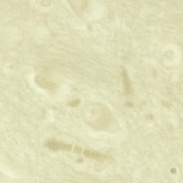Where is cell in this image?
Segmentation results:
<instances>
[{"label":"cell","instance_id":"cell-4","mask_svg":"<svg viewBox=\"0 0 183 183\" xmlns=\"http://www.w3.org/2000/svg\"><path fill=\"white\" fill-rule=\"evenodd\" d=\"M123 77V82L124 87L125 88V91L127 94H129L131 92V87L130 83L128 79V78L126 72H123L122 74Z\"/></svg>","mask_w":183,"mask_h":183},{"label":"cell","instance_id":"cell-7","mask_svg":"<svg viewBox=\"0 0 183 183\" xmlns=\"http://www.w3.org/2000/svg\"><path fill=\"white\" fill-rule=\"evenodd\" d=\"M48 1H43L42 4V5H43V6H44V7H48V6H49L50 5V1L48 3H48Z\"/></svg>","mask_w":183,"mask_h":183},{"label":"cell","instance_id":"cell-1","mask_svg":"<svg viewBox=\"0 0 183 183\" xmlns=\"http://www.w3.org/2000/svg\"><path fill=\"white\" fill-rule=\"evenodd\" d=\"M35 81L40 88L50 91H54L57 90L58 85L54 83L49 81L44 77L37 75L35 77Z\"/></svg>","mask_w":183,"mask_h":183},{"label":"cell","instance_id":"cell-3","mask_svg":"<svg viewBox=\"0 0 183 183\" xmlns=\"http://www.w3.org/2000/svg\"><path fill=\"white\" fill-rule=\"evenodd\" d=\"M83 154L87 158H91L95 160H102L106 158L105 156L103 154L86 149L83 151Z\"/></svg>","mask_w":183,"mask_h":183},{"label":"cell","instance_id":"cell-6","mask_svg":"<svg viewBox=\"0 0 183 183\" xmlns=\"http://www.w3.org/2000/svg\"><path fill=\"white\" fill-rule=\"evenodd\" d=\"M82 148L78 146H75L73 149V152L75 153L79 154H81Z\"/></svg>","mask_w":183,"mask_h":183},{"label":"cell","instance_id":"cell-2","mask_svg":"<svg viewBox=\"0 0 183 183\" xmlns=\"http://www.w3.org/2000/svg\"><path fill=\"white\" fill-rule=\"evenodd\" d=\"M47 147L53 151L63 150L71 151L72 150V145L70 144L60 143L56 142L50 141L47 142Z\"/></svg>","mask_w":183,"mask_h":183},{"label":"cell","instance_id":"cell-5","mask_svg":"<svg viewBox=\"0 0 183 183\" xmlns=\"http://www.w3.org/2000/svg\"><path fill=\"white\" fill-rule=\"evenodd\" d=\"M80 103H81V101L80 100L77 99V100H74V101L70 102L69 105L72 106H78Z\"/></svg>","mask_w":183,"mask_h":183},{"label":"cell","instance_id":"cell-8","mask_svg":"<svg viewBox=\"0 0 183 183\" xmlns=\"http://www.w3.org/2000/svg\"><path fill=\"white\" fill-rule=\"evenodd\" d=\"M127 105L129 107L131 106H132V104H131L130 103H127Z\"/></svg>","mask_w":183,"mask_h":183}]
</instances>
